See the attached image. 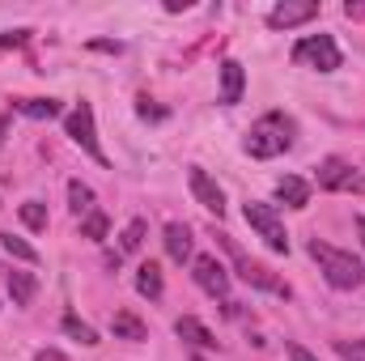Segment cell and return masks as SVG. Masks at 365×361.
Instances as JSON below:
<instances>
[{
    "instance_id": "cell-35",
    "label": "cell",
    "mask_w": 365,
    "mask_h": 361,
    "mask_svg": "<svg viewBox=\"0 0 365 361\" xmlns=\"http://www.w3.org/2000/svg\"><path fill=\"white\" fill-rule=\"evenodd\" d=\"M191 361H204V357H191Z\"/></svg>"
},
{
    "instance_id": "cell-20",
    "label": "cell",
    "mask_w": 365,
    "mask_h": 361,
    "mask_svg": "<svg viewBox=\"0 0 365 361\" xmlns=\"http://www.w3.org/2000/svg\"><path fill=\"white\" fill-rule=\"evenodd\" d=\"M145 234H149V221H140V217H136V221H132V225L119 234V251H123V255L140 251V247H145Z\"/></svg>"
},
{
    "instance_id": "cell-27",
    "label": "cell",
    "mask_w": 365,
    "mask_h": 361,
    "mask_svg": "<svg viewBox=\"0 0 365 361\" xmlns=\"http://www.w3.org/2000/svg\"><path fill=\"white\" fill-rule=\"evenodd\" d=\"M136 115H140V119H166V111H162V106H149V98L136 102Z\"/></svg>"
},
{
    "instance_id": "cell-6",
    "label": "cell",
    "mask_w": 365,
    "mask_h": 361,
    "mask_svg": "<svg viewBox=\"0 0 365 361\" xmlns=\"http://www.w3.org/2000/svg\"><path fill=\"white\" fill-rule=\"evenodd\" d=\"M195 285L204 293H212V298H225L230 293V272H225V264L217 255H200L195 260Z\"/></svg>"
},
{
    "instance_id": "cell-30",
    "label": "cell",
    "mask_w": 365,
    "mask_h": 361,
    "mask_svg": "<svg viewBox=\"0 0 365 361\" xmlns=\"http://www.w3.org/2000/svg\"><path fill=\"white\" fill-rule=\"evenodd\" d=\"M34 361H64V353H60V349H38Z\"/></svg>"
},
{
    "instance_id": "cell-11",
    "label": "cell",
    "mask_w": 365,
    "mask_h": 361,
    "mask_svg": "<svg viewBox=\"0 0 365 361\" xmlns=\"http://www.w3.org/2000/svg\"><path fill=\"white\" fill-rule=\"evenodd\" d=\"M162 238H166V255H170L175 264L191 260V225H182V221H170Z\"/></svg>"
},
{
    "instance_id": "cell-4",
    "label": "cell",
    "mask_w": 365,
    "mask_h": 361,
    "mask_svg": "<svg viewBox=\"0 0 365 361\" xmlns=\"http://www.w3.org/2000/svg\"><path fill=\"white\" fill-rule=\"evenodd\" d=\"M293 60H297V64H310V68H319V73H336V68H340V47H336L331 34H310V39H302V43L293 47Z\"/></svg>"
},
{
    "instance_id": "cell-17",
    "label": "cell",
    "mask_w": 365,
    "mask_h": 361,
    "mask_svg": "<svg viewBox=\"0 0 365 361\" xmlns=\"http://www.w3.org/2000/svg\"><path fill=\"white\" fill-rule=\"evenodd\" d=\"M34 293H38V280L30 272H9V298H13V306H30Z\"/></svg>"
},
{
    "instance_id": "cell-16",
    "label": "cell",
    "mask_w": 365,
    "mask_h": 361,
    "mask_svg": "<svg viewBox=\"0 0 365 361\" xmlns=\"http://www.w3.org/2000/svg\"><path fill=\"white\" fill-rule=\"evenodd\" d=\"M13 106H17V111H21L26 119H56V115L64 111V106H60L56 98H17Z\"/></svg>"
},
{
    "instance_id": "cell-19",
    "label": "cell",
    "mask_w": 365,
    "mask_h": 361,
    "mask_svg": "<svg viewBox=\"0 0 365 361\" xmlns=\"http://www.w3.org/2000/svg\"><path fill=\"white\" fill-rule=\"evenodd\" d=\"M136 289L145 298H162V268L158 264H140L136 268Z\"/></svg>"
},
{
    "instance_id": "cell-26",
    "label": "cell",
    "mask_w": 365,
    "mask_h": 361,
    "mask_svg": "<svg viewBox=\"0 0 365 361\" xmlns=\"http://www.w3.org/2000/svg\"><path fill=\"white\" fill-rule=\"evenodd\" d=\"M26 39H30V30H4V34H0V51H9V47H21Z\"/></svg>"
},
{
    "instance_id": "cell-32",
    "label": "cell",
    "mask_w": 365,
    "mask_h": 361,
    "mask_svg": "<svg viewBox=\"0 0 365 361\" xmlns=\"http://www.w3.org/2000/svg\"><path fill=\"white\" fill-rule=\"evenodd\" d=\"M102 264H106V268H119V264H123V251H106Z\"/></svg>"
},
{
    "instance_id": "cell-8",
    "label": "cell",
    "mask_w": 365,
    "mask_h": 361,
    "mask_svg": "<svg viewBox=\"0 0 365 361\" xmlns=\"http://www.w3.org/2000/svg\"><path fill=\"white\" fill-rule=\"evenodd\" d=\"M187 183H191V195H195V200H200L208 213H217V217L225 213V191H221L217 183L208 179L200 166H191V171H187Z\"/></svg>"
},
{
    "instance_id": "cell-14",
    "label": "cell",
    "mask_w": 365,
    "mask_h": 361,
    "mask_svg": "<svg viewBox=\"0 0 365 361\" xmlns=\"http://www.w3.org/2000/svg\"><path fill=\"white\" fill-rule=\"evenodd\" d=\"M110 332H115V340H132V345L149 340V327H145V323H140L136 315H128V310L110 315Z\"/></svg>"
},
{
    "instance_id": "cell-9",
    "label": "cell",
    "mask_w": 365,
    "mask_h": 361,
    "mask_svg": "<svg viewBox=\"0 0 365 361\" xmlns=\"http://www.w3.org/2000/svg\"><path fill=\"white\" fill-rule=\"evenodd\" d=\"M234 264H238V276H242L247 285H255V289H268V293L289 298V285H280V280H276V276L264 268V264H255V260H247V255H242V260H234Z\"/></svg>"
},
{
    "instance_id": "cell-31",
    "label": "cell",
    "mask_w": 365,
    "mask_h": 361,
    "mask_svg": "<svg viewBox=\"0 0 365 361\" xmlns=\"http://www.w3.org/2000/svg\"><path fill=\"white\" fill-rule=\"evenodd\" d=\"M344 191H361V195H365V175H349V183H344Z\"/></svg>"
},
{
    "instance_id": "cell-1",
    "label": "cell",
    "mask_w": 365,
    "mask_h": 361,
    "mask_svg": "<svg viewBox=\"0 0 365 361\" xmlns=\"http://www.w3.org/2000/svg\"><path fill=\"white\" fill-rule=\"evenodd\" d=\"M310 255L319 260V268H323V276H327L331 289H361L365 268H361L357 255L336 251V247H327V243H319V238H310Z\"/></svg>"
},
{
    "instance_id": "cell-22",
    "label": "cell",
    "mask_w": 365,
    "mask_h": 361,
    "mask_svg": "<svg viewBox=\"0 0 365 361\" xmlns=\"http://www.w3.org/2000/svg\"><path fill=\"white\" fill-rule=\"evenodd\" d=\"M68 204H73V213H77V217H81V213H93V191L81 179H73V183H68Z\"/></svg>"
},
{
    "instance_id": "cell-12",
    "label": "cell",
    "mask_w": 365,
    "mask_h": 361,
    "mask_svg": "<svg viewBox=\"0 0 365 361\" xmlns=\"http://www.w3.org/2000/svg\"><path fill=\"white\" fill-rule=\"evenodd\" d=\"M242 86H247L242 64H238V60H225V64H221V102H225V106H234V102L242 98Z\"/></svg>"
},
{
    "instance_id": "cell-33",
    "label": "cell",
    "mask_w": 365,
    "mask_h": 361,
    "mask_svg": "<svg viewBox=\"0 0 365 361\" xmlns=\"http://www.w3.org/2000/svg\"><path fill=\"white\" fill-rule=\"evenodd\" d=\"M353 230H357V238H361V247H365V217H357V221H353Z\"/></svg>"
},
{
    "instance_id": "cell-5",
    "label": "cell",
    "mask_w": 365,
    "mask_h": 361,
    "mask_svg": "<svg viewBox=\"0 0 365 361\" xmlns=\"http://www.w3.org/2000/svg\"><path fill=\"white\" fill-rule=\"evenodd\" d=\"M64 132L73 136V145H81V149L90 153L98 166H110V162H106V153H102V145H98V132H93V106H90V102H81V106L64 119Z\"/></svg>"
},
{
    "instance_id": "cell-21",
    "label": "cell",
    "mask_w": 365,
    "mask_h": 361,
    "mask_svg": "<svg viewBox=\"0 0 365 361\" xmlns=\"http://www.w3.org/2000/svg\"><path fill=\"white\" fill-rule=\"evenodd\" d=\"M17 213H21L26 230H34V234H43V230H47V204H38V200H26Z\"/></svg>"
},
{
    "instance_id": "cell-2",
    "label": "cell",
    "mask_w": 365,
    "mask_h": 361,
    "mask_svg": "<svg viewBox=\"0 0 365 361\" xmlns=\"http://www.w3.org/2000/svg\"><path fill=\"white\" fill-rule=\"evenodd\" d=\"M293 145V119H284V115H264L251 132H247V153L251 158H276V153H284Z\"/></svg>"
},
{
    "instance_id": "cell-18",
    "label": "cell",
    "mask_w": 365,
    "mask_h": 361,
    "mask_svg": "<svg viewBox=\"0 0 365 361\" xmlns=\"http://www.w3.org/2000/svg\"><path fill=\"white\" fill-rule=\"evenodd\" d=\"M0 251L4 255H13V260H21V264H38V251L26 243V238H13V234H0Z\"/></svg>"
},
{
    "instance_id": "cell-25",
    "label": "cell",
    "mask_w": 365,
    "mask_h": 361,
    "mask_svg": "<svg viewBox=\"0 0 365 361\" xmlns=\"http://www.w3.org/2000/svg\"><path fill=\"white\" fill-rule=\"evenodd\" d=\"M336 353L344 361H365V340H336Z\"/></svg>"
},
{
    "instance_id": "cell-23",
    "label": "cell",
    "mask_w": 365,
    "mask_h": 361,
    "mask_svg": "<svg viewBox=\"0 0 365 361\" xmlns=\"http://www.w3.org/2000/svg\"><path fill=\"white\" fill-rule=\"evenodd\" d=\"M106 230H110V221H106V213H86V221H81V238H90V243H102L106 238Z\"/></svg>"
},
{
    "instance_id": "cell-13",
    "label": "cell",
    "mask_w": 365,
    "mask_h": 361,
    "mask_svg": "<svg viewBox=\"0 0 365 361\" xmlns=\"http://www.w3.org/2000/svg\"><path fill=\"white\" fill-rule=\"evenodd\" d=\"M276 200L289 204V208H306L310 204V183L297 179V175H284V179L276 183Z\"/></svg>"
},
{
    "instance_id": "cell-34",
    "label": "cell",
    "mask_w": 365,
    "mask_h": 361,
    "mask_svg": "<svg viewBox=\"0 0 365 361\" xmlns=\"http://www.w3.org/2000/svg\"><path fill=\"white\" fill-rule=\"evenodd\" d=\"M4 136H9V119L0 115V145H4Z\"/></svg>"
},
{
    "instance_id": "cell-15",
    "label": "cell",
    "mask_w": 365,
    "mask_h": 361,
    "mask_svg": "<svg viewBox=\"0 0 365 361\" xmlns=\"http://www.w3.org/2000/svg\"><path fill=\"white\" fill-rule=\"evenodd\" d=\"M349 175H353V166H349V162H340V158H327V162L319 166V187H323V191H344Z\"/></svg>"
},
{
    "instance_id": "cell-3",
    "label": "cell",
    "mask_w": 365,
    "mask_h": 361,
    "mask_svg": "<svg viewBox=\"0 0 365 361\" xmlns=\"http://www.w3.org/2000/svg\"><path fill=\"white\" fill-rule=\"evenodd\" d=\"M242 217H247V225L251 230H259V238L272 247V251H289V234H284V225H280V217H276L272 204H259V200H247V208H242Z\"/></svg>"
},
{
    "instance_id": "cell-28",
    "label": "cell",
    "mask_w": 365,
    "mask_h": 361,
    "mask_svg": "<svg viewBox=\"0 0 365 361\" xmlns=\"http://www.w3.org/2000/svg\"><path fill=\"white\" fill-rule=\"evenodd\" d=\"M90 51H110V56H119V51H123V43H110V39H93Z\"/></svg>"
},
{
    "instance_id": "cell-10",
    "label": "cell",
    "mask_w": 365,
    "mask_h": 361,
    "mask_svg": "<svg viewBox=\"0 0 365 361\" xmlns=\"http://www.w3.org/2000/svg\"><path fill=\"white\" fill-rule=\"evenodd\" d=\"M175 336L187 340V345H195V349H217V336H212L195 315H182L179 323H175Z\"/></svg>"
},
{
    "instance_id": "cell-29",
    "label": "cell",
    "mask_w": 365,
    "mask_h": 361,
    "mask_svg": "<svg viewBox=\"0 0 365 361\" xmlns=\"http://www.w3.org/2000/svg\"><path fill=\"white\" fill-rule=\"evenodd\" d=\"M289 361H319L310 349H302V345H289Z\"/></svg>"
},
{
    "instance_id": "cell-7",
    "label": "cell",
    "mask_w": 365,
    "mask_h": 361,
    "mask_svg": "<svg viewBox=\"0 0 365 361\" xmlns=\"http://www.w3.org/2000/svg\"><path fill=\"white\" fill-rule=\"evenodd\" d=\"M319 17V4L314 0H284L268 13V26L272 30H289V26H302V21H314Z\"/></svg>"
},
{
    "instance_id": "cell-24",
    "label": "cell",
    "mask_w": 365,
    "mask_h": 361,
    "mask_svg": "<svg viewBox=\"0 0 365 361\" xmlns=\"http://www.w3.org/2000/svg\"><path fill=\"white\" fill-rule=\"evenodd\" d=\"M64 332H68L73 340H81L86 349H93V345H98V332H93L90 323H81L77 315H64Z\"/></svg>"
}]
</instances>
